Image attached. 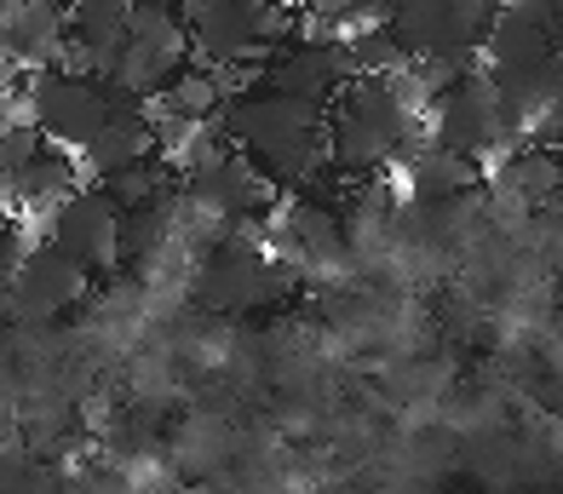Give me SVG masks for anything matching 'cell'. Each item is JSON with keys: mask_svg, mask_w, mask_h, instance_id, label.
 <instances>
[{"mask_svg": "<svg viewBox=\"0 0 563 494\" xmlns=\"http://www.w3.org/2000/svg\"><path fill=\"white\" fill-rule=\"evenodd\" d=\"M224 139L260 167L276 190H305L328 162V110L299 103L288 92H271L265 81L224 103Z\"/></svg>", "mask_w": 563, "mask_h": 494, "instance_id": "obj_1", "label": "cell"}, {"mask_svg": "<svg viewBox=\"0 0 563 494\" xmlns=\"http://www.w3.org/2000/svg\"><path fill=\"white\" fill-rule=\"evenodd\" d=\"M420 133V103L408 98L402 75L397 81L356 75L328 110V162L340 167V178H368L391 162H415L426 150Z\"/></svg>", "mask_w": 563, "mask_h": 494, "instance_id": "obj_2", "label": "cell"}, {"mask_svg": "<svg viewBox=\"0 0 563 494\" xmlns=\"http://www.w3.org/2000/svg\"><path fill=\"white\" fill-rule=\"evenodd\" d=\"M185 23L196 58L213 69H260L253 58L294 35V12L282 0H185Z\"/></svg>", "mask_w": 563, "mask_h": 494, "instance_id": "obj_3", "label": "cell"}, {"mask_svg": "<svg viewBox=\"0 0 563 494\" xmlns=\"http://www.w3.org/2000/svg\"><path fill=\"white\" fill-rule=\"evenodd\" d=\"M30 110H35L30 121L41 127V133L81 162V155L98 144V133H104L121 110H144V103L126 98L110 81H98V75L46 69V75H35V87H30Z\"/></svg>", "mask_w": 563, "mask_h": 494, "instance_id": "obj_4", "label": "cell"}, {"mask_svg": "<svg viewBox=\"0 0 563 494\" xmlns=\"http://www.w3.org/2000/svg\"><path fill=\"white\" fill-rule=\"evenodd\" d=\"M431 144H443V150H460V155H495V150H511L523 133V116L511 110V98L500 92L495 75H477L466 69L460 81L431 103Z\"/></svg>", "mask_w": 563, "mask_h": 494, "instance_id": "obj_5", "label": "cell"}, {"mask_svg": "<svg viewBox=\"0 0 563 494\" xmlns=\"http://www.w3.org/2000/svg\"><path fill=\"white\" fill-rule=\"evenodd\" d=\"M190 58H196V41H190L185 7H150V0H139L126 46L110 69V87H121L139 103H156L178 75L190 69Z\"/></svg>", "mask_w": 563, "mask_h": 494, "instance_id": "obj_6", "label": "cell"}, {"mask_svg": "<svg viewBox=\"0 0 563 494\" xmlns=\"http://www.w3.org/2000/svg\"><path fill=\"white\" fill-rule=\"evenodd\" d=\"M294 288V271L265 259L247 242H213L196 265V299L208 310H224V317H242V310H260L271 299H282Z\"/></svg>", "mask_w": 563, "mask_h": 494, "instance_id": "obj_7", "label": "cell"}, {"mask_svg": "<svg viewBox=\"0 0 563 494\" xmlns=\"http://www.w3.org/2000/svg\"><path fill=\"white\" fill-rule=\"evenodd\" d=\"M92 271L75 265V259L53 242H41L23 253V265L7 276V317L12 328H53L58 317H69L75 305L87 299Z\"/></svg>", "mask_w": 563, "mask_h": 494, "instance_id": "obj_8", "label": "cell"}, {"mask_svg": "<svg viewBox=\"0 0 563 494\" xmlns=\"http://www.w3.org/2000/svg\"><path fill=\"white\" fill-rule=\"evenodd\" d=\"M46 242L87 271H115L126 253V213L110 201L104 185H75L46 219Z\"/></svg>", "mask_w": 563, "mask_h": 494, "instance_id": "obj_9", "label": "cell"}, {"mask_svg": "<svg viewBox=\"0 0 563 494\" xmlns=\"http://www.w3.org/2000/svg\"><path fill=\"white\" fill-rule=\"evenodd\" d=\"M0 35H7V58L18 69H58L69 52V12L46 7V0H7V18H0Z\"/></svg>", "mask_w": 563, "mask_h": 494, "instance_id": "obj_10", "label": "cell"}, {"mask_svg": "<svg viewBox=\"0 0 563 494\" xmlns=\"http://www.w3.org/2000/svg\"><path fill=\"white\" fill-rule=\"evenodd\" d=\"M276 248H288V259H299V265H340L351 248V230L340 224L334 207L288 201L282 207V224H276Z\"/></svg>", "mask_w": 563, "mask_h": 494, "instance_id": "obj_11", "label": "cell"}, {"mask_svg": "<svg viewBox=\"0 0 563 494\" xmlns=\"http://www.w3.org/2000/svg\"><path fill=\"white\" fill-rule=\"evenodd\" d=\"M150 155H162V133H156V121H150V110H121L104 133H98V144L81 155V167L98 178V185H110V178L150 162Z\"/></svg>", "mask_w": 563, "mask_h": 494, "instance_id": "obj_12", "label": "cell"}, {"mask_svg": "<svg viewBox=\"0 0 563 494\" xmlns=\"http://www.w3.org/2000/svg\"><path fill=\"white\" fill-rule=\"evenodd\" d=\"M477 185H483V167L460 150L426 144L415 162H408V196H415V207H443V201H460V196H477Z\"/></svg>", "mask_w": 563, "mask_h": 494, "instance_id": "obj_13", "label": "cell"}, {"mask_svg": "<svg viewBox=\"0 0 563 494\" xmlns=\"http://www.w3.org/2000/svg\"><path fill=\"white\" fill-rule=\"evenodd\" d=\"M224 103H230V92L219 81V69L190 64L156 103H144V110H150V121H167V127H213L224 116Z\"/></svg>", "mask_w": 563, "mask_h": 494, "instance_id": "obj_14", "label": "cell"}, {"mask_svg": "<svg viewBox=\"0 0 563 494\" xmlns=\"http://www.w3.org/2000/svg\"><path fill=\"white\" fill-rule=\"evenodd\" d=\"M552 52H563V46L523 7L506 0V7L495 12V23H489V41H483V64H489L495 75H511V69H529V64L552 58Z\"/></svg>", "mask_w": 563, "mask_h": 494, "instance_id": "obj_15", "label": "cell"}, {"mask_svg": "<svg viewBox=\"0 0 563 494\" xmlns=\"http://www.w3.org/2000/svg\"><path fill=\"white\" fill-rule=\"evenodd\" d=\"M506 190L529 201V207H552L563 196V155L558 144H523V150H511L506 155Z\"/></svg>", "mask_w": 563, "mask_h": 494, "instance_id": "obj_16", "label": "cell"}, {"mask_svg": "<svg viewBox=\"0 0 563 494\" xmlns=\"http://www.w3.org/2000/svg\"><path fill=\"white\" fill-rule=\"evenodd\" d=\"M345 52H351V69L368 75V81H397V75L415 64V52L402 46V35L391 23H368V30L345 35Z\"/></svg>", "mask_w": 563, "mask_h": 494, "instance_id": "obj_17", "label": "cell"}, {"mask_svg": "<svg viewBox=\"0 0 563 494\" xmlns=\"http://www.w3.org/2000/svg\"><path fill=\"white\" fill-rule=\"evenodd\" d=\"M110 201L121 207V213H167V196H173V167L162 162V155H150V162L126 167L121 178H110Z\"/></svg>", "mask_w": 563, "mask_h": 494, "instance_id": "obj_18", "label": "cell"}, {"mask_svg": "<svg viewBox=\"0 0 563 494\" xmlns=\"http://www.w3.org/2000/svg\"><path fill=\"white\" fill-rule=\"evenodd\" d=\"M391 7L397 0H311L317 12V35L311 41H345L368 23H391Z\"/></svg>", "mask_w": 563, "mask_h": 494, "instance_id": "obj_19", "label": "cell"}, {"mask_svg": "<svg viewBox=\"0 0 563 494\" xmlns=\"http://www.w3.org/2000/svg\"><path fill=\"white\" fill-rule=\"evenodd\" d=\"M150 7H185V0H150Z\"/></svg>", "mask_w": 563, "mask_h": 494, "instance_id": "obj_20", "label": "cell"}, {"mask_svg": "<svg viewBox=\"0 0 563 494\" xmlns=\"http://www.w3.org/2000/svg\"><path fill=\"white\" fill-rule=\"evenodd\" d=\"M46 7H64V12H69V7H75V0H46Z\"/></svg>", "mask_w": 563, "mask_h": 494, "instance_id": "obj_21", "label": "cell"}, {"mask_svg": "<svg viewBox=\"0 0 563 494\" xmlns=\"http://www.w3.org/2000/svg\"><path fill=\"white\" fill-rule=\"evenodd\" d=\"M173 494H208V488H173Z\"/></svg>", "mask_w": 563, "mask_h": 494, "instance_id": "obj_22", "label": "cell"}, {"mask_svg": "<svg viewBox=\"0 0 563 494\" xmlns=\"http://www.w3.org/2000/svg\"><path fill=\"white\" fill-rule=\"evenodd\" d=\"M558 121H563V110H558Z\"/></svg>", "mask_w": 563, "mask_h": 494, "instance_id": "obj_23", "label": "cell"}]
</instances>
